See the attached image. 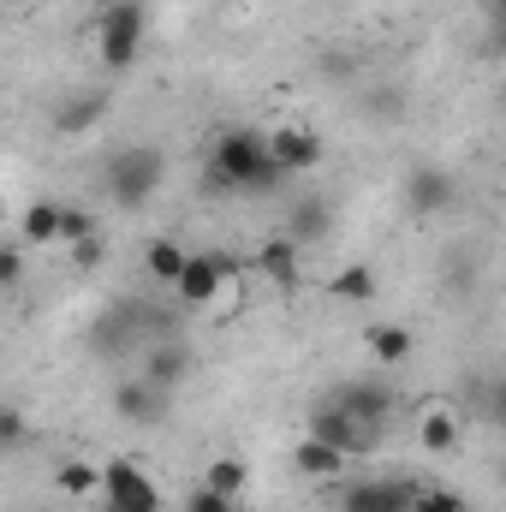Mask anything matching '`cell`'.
I'll return each mask as SVG.
<instances>
[{"mask_svg":"<svg viewBox=\"0 0 506 512\" xmlns=\"http://www.w3.org/2000/svg\"><path fill=\"white\" fill-rule=\"evenodd\" d=\"M417 447L435 453V459L459 453V447H465V411H459V405H423V411H417Z\"/></svg>","mask_w":506,"mask_h":512,"instance_id":"10","label":"cell"},{"mask_svg":"<svg viewBox=\"0 0 506 512\" xmlns=\"http://www.w3.org/2000/svg\"><path fill=\"white\" fill-rule=\"evenodd\" d=\"M310 441H328L334 453H346V459H358V453H376V441H381V423H364V417H352V411H340L334 399H316V411H310Z\"/></svg>","mask_w":506,"mask_h":512,"instance_id":"4","label":"cell"},{"mask_svg":"<svg viewBox=\"0 0 506 512\" xmlns=\"http://www.w3.org/2000/svg\"><path fill=\"white\" fill-rule=\"evenodd\" d=\"M102 495H108V507H126V512H161V483L137 465V459H108L102 465Z\"/></svg>","mask_w":506,"mask_h":512,"instance_id":"6","label":"cell"},{"mask_svg":"<svg viewBox=\"0 0 506 512\" xmlns=\"http://www.w3.org/2000/svg\"><path fill=\"white\" fill-rule=\"evenodd\" d=\"M167 292H173L179 310H215V304L233 310L239 304V262L227 251H191Z\"/></svg>","mask_w":506,"mask_h":512,"instance_id":"2","label":"cell"},{"mask_svg":"<svg viewBox=\"0 0 506 512\" xmlns=\"http://www.w3.org/2000/svg\"><path fill=\"white\" fill-rule=\"evenodd\" d=\"M370 108H376V120H399L405 114V90H376Z\"/></svg>","mask_w":506,"mask_h":512,"instance_id":"29","label":"cell"},{"mask_svg":"<svg viewBox=\"0 0 506 512\" xmlns=\"http://www.w3.org/2000/svg\"><path fill=\"white\" fill-rule=\"evenodd\" d=\"M185 376H191V346L185 340H155L143 352V382H155L161 393H173Z\"/></svg>","mask_w":506,"mask_h":512,"instance_id":"13","label":"cell"},{"mask_svg":"<svg viewBox=\"0 0 506 512\" xmlns=\"http://www.w3.org/2000/svg\"><path fill=\"white\" fill-rule=\"evenodd\" d=\"M161 179H167V155L155 143H131L120 155H108V173H102V185L120 209H143L161 191Z\"/></svg>","mask_w":506,"mask_h":512,"instance_id":"3","label":"cell"},{"mask_svg":"<svg viewBox=\"0 0 506 512\" xmlns=\"http://www.w3.org/2000/svg\"><path fill=\"white\" fill-rule=\"evenodd\" d=\"M405 512H471L459 489H441V483H417L411 489V507Z\"/></svg>","mask_w":506,"mask_h":512,"instance_id":"23","label":"cell"},{"mask_svg":"<svg viewBox=\"0 0 506 512\" xmlns=\"http://www.w3.org/2000/svg\"><path fill=\"white\" fill-rule=\"evenodd\" d=\"M108 512H126V507H108Z\"/></svg>","mask_w":506,"mask_h":512,"instance_id":"32","label":"cell"},{"mask_svg":"<svg viewBox=\"0 0 506 512\" xmlns=\"http://www.w3.org/2000/svg\"><path fill=\"white\" fill-rule=\"evenodd\" d=\"M143 6L137 0H120L114 12H102V36H96V54L108 72H131L137 66V48H143Z\"/></svg>","mask_w":506,"mask_h":512,"instance_id":"5","label":"cell"},{"mask_svg":"<svg viewBox=\"0 0 506 512\" xmlns=\"http://www.w3.org/2000/svg\"><path fill=\"white\" fill-rule=\"evenodd\" d=\"M328 292L346 298V304H376V274H370L364 262H346V268L328 280Z\"/></svg>","mask_w":506,"mask_h":512,"instance_id":"20","label":"cell"},{"mask_svg":"<svg viewBox=\"0 0 506 512\" xmlns=\"http://www.w3.org/2000/svg\"><path fill=\"white\" fill-rule=\"evenodd\" d=\"M18 280H24V251L0 245V286H18Z\"/></svg>","mask_w":506,"mask_h":512,"instance_id":"28","label":"cell"},{"mask_svg":"<svg viewBox=\"0 0 506 512\" xmlns=\"http://www.w3.org/2000/svg\"><path fill=\"white\" fill-rule=\"evenodd\" d=\"M292 465H298L304 477H316V483H334V477L346 471V453H334L328 441H310V435H304V441L292 447Z\"/></svg>","mask_w":506,"mask_h":512,"instance_id":"16","label":"cell"},{"mask_svg":"<svg viewBox=\"0 0 506 512\" xmlns=\"http://www.w3.org/2000/svg\"><path fill=\"white\" fill-rule=\"evenodd\" d=\"M24 435H30V423H24L12 405H0V453H18V447H24Z\"/></svg>","mask_w":506,"mask_h":512,"instance_id":"26","label":"cell"},{"mask_svg":"<svg viewBox=\"0 0 506 512\" xmlns=\"http://www.w3.org/2000/svg\"><path fill=\"white\" fill-rule=\"evenodd\" d=\"M298 251H304V245H292L286 233H274V239H262V251H256V268H262L274 286H298Z\"/></svg>","mask_w":506,"mask_h":512,"instance_id":"15","label":"cell"},{"mask_svg":"<svg viewBox=\"0 0 506 512\" xmlns=\"http://www.w3.org/2000/svg\"><path fill=\"white\" fill-rule=\"evenodd\" d=\"M102 256H108V245H102V233H90V239H78V245H72V262H78V268H96Z\"/></svg>","mask_w":506,"mask_h":512,"instance_id":"30","label":"cell"},{"mask_svg":"<svg viewBox=\"0 0 506 512\" xmlns=\"http://www.w3.org/2000/svg\"><path fill=\"white\" fill-rule=\"evenodd\" d=\"M18 233H24V245H54V239H60V203H54V197H36V203L24 209Z\"/></svg>","mask_w":506,"mask_h":512,"instance_id":"18","label":"cell"},{"mask_svg":"<svg viewBox=\"0 0 506 512\" xmlns=\"http://www.w3.org/2000/svg\"><path fill=\"white\" fill-rule=\"evenodd\" d=\"M90 233H96V215L78 209V203H60V239H54V245H78V239H90Z\"/></svg>","mask_w":506,"mask_h":512,"instance_id":"25","label":"cell"},{"mask_svg":"<svg viewBox=\"0 0 506 512\" xmlns=\"http://www.w3.org/2000/svg\"><path fill=\"white\" fill-rule=\"evenodd\" d=\"M90 6H96V12H114V6H120V0H90Z\"/></svg>","mask_w":506,"mask_h":512,"instance_id":"31","label":"cell"},{"mask_svg":"<svg viewBox=\"0 0 506 512\" xmlns=\"http://www.w3.org/2000/svg\"><path fill=\"white\" fill-rule=\"evenodd\" d=\"M245 483H251L245 459H209V471H203V489H215V495H227V501H239Z\"/></svg>","mask_w":506,"mask_h":512,"instance_id":"22","label":"cell"},{"mask_svg":"<svg viewBox=\"0 0 506 512\" xmlns=\"http://www.w3.org/2000/svg\"><path fill=\"white\" fill-rule=\"evenodd\" d=\"M102 114H108V96L102 90H78V96H66L54 108V131H90Z\"/></svg>","mask_w":506,"mask_h":512,"instance_id":"17","label":"cell"},{"mask_svg":"<svg viewBox=\"0 0 506 512\" xmlns=\"http://www.w3.org/2000/svg\"><path fill=\"white\" fill-rule=\"evenodd\" d=\"M54 483H60V495H102V465H84V459H66Z\"/></svg>","mask_w":506,"mask_h":512,"instance_id":"24","label":"cell"},{"mask_svg":"<svg viewBox=\"0 0 506 512\" xmlns=\"http://www.w3.org/2000/svg\"><path fill=\"white\" fill-rule=\"evenodd\" d=\"M364 352L376 358L381 370H393V364H405V358L417 352V340H411V328H399V322H376V328L364 334Z\"/></svg>","mask_w":506,"mask_h":512,"instance_id":"14","label":"cell"},{"mask_svg":"<svg viewBox=\"0 0 506 512\" xmlns=\"http://www.w3.org/2000/svg\"><path fill=\"white\" fill-rule=\"evenodd\" d=\"M328 399H334L340 411L364 417V423H381V429H387V417H393V405H399V393L387 382H340Z\"/></svg>","mask_w":506,"mask_h":512,"instance_id":"12","label":"cell"},{"mask_svg":"<svg viewBox=\"0 0 506 512\" xmlns=\"http://www.w3.org/2000/svg\"><path fill=\"white\" fill-rule=\"evenodd\" d=\"M185 512H239V501H227V495H215V489L197 483V489L185 495Z\"/></svg>","mask_w":506,"mask_h":512,"instance_id":"27","label":"cell"},{"mask_svg":"<svg viewBox=\"0 0 506 512\" xmlns=\"http://www.w3.org/2000/svg\"><path fill=\"white\" fill-rule=\"evenodd\" d=\"M185 245H179V239H149V245H143V268H149V280H161V286H173V274H179V268H185Z\"/></svg>","mask_w":506,"mask_h":512,"instance_id":"19","label":"cell"},{"mask_svg":"<svg viewBox=\"0 0 506 512\" xmlns=\"http://www.w3.org/2000/svg\"><path fill=\"white\" fill-rule=\"evenodd\" d=\"M411 477H358L340 489V512H405L411 507Z\"/></svg>","mask_w":506,"mask_h":512,"instance_id":"9","label":"cell"},{"mask_svg":"<svg viewBox=\"0 0 506 512\" xmlns=\"http://www.w3.org/2000/svg\"><path fill=\"white\" fill-rule=\"evenodd\" d=\"M203 185L221 191V197H268L280 185V173H274V161L262 149V131H251V126L221 131L209 161H203Z\"/></svg>","mask_w":506,"mask_h":512,"instance_id":"1","label":"cell"},{"mask_svg":"<svg viewBox=\"0 0 506 512\" xmlns=\"http://www.w3.org/2000/svg\"><path fill=\"white\" fill-rule=\"evenodd\" d=\"M405 209L423 215V221L453 215V209H459V179H453L447 167H411V179H405Z\"/></svg>","mask_w":506,"mask_h":512,"instance_id":"7","label":"cell"},{"mask_svg":"<svg viewBox=\"0 0 506 512\" xmlns=\"http://www.w3.org/2000/svg\"><path fill=\"white\" fill-rule=\"evenodd\" d=\"M322 233H328V203H322V197H304V203L292 209L286 239H292V245H310V239H322Z\"/></svg>","mask_w":506,"mask_h":512,"instance_id":"21","label":"cell"},{"mask_svg":"<svg viewBox=\"0 0 506 512\" xmlns=\"http://www.w3.org/2000/svg\"><path fill=\"white\" fill-rule=\"evenodd\" d=\"M167 399H173V393H161V387L143 382V376H126V382L114 387V411H120L126 423H137V429H155V423L167 417Z\"/></svg>","mask_w":506,"mask_h":512,"instance_id":"11","label":"cell"},{"mask_svg":"<svg viewBox=\"0 0 506 512\" xmlns=\"http://www.w3.org/2000/svg\"><path fill=\"white\" fill-rule=\"evenodd\" d=\"M262 149H268V161H274L280 179L316 173V161H322V137H316L310 126H274L268 137H262Z\"/></svg>","mask_w":506,"mask_h":512,"instance_id":"8","label":"cell"}]
</instances>
